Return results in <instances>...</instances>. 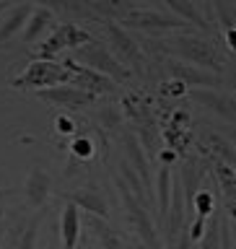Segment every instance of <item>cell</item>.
Returning a JSON list of instances; mask_svg holds the SVG:
<instances>
[{"label": "cell", "instance_id": "obj_26", "mask_svg": "<svg viewBox=\"0 0 236 249\" xmlns=\"http://www.w3.org/2000/svg\"><path fill=\"white\" fill-rule=\"evenodd\" d=\"M13 200V190L11 187H0V215L5 213V205Z\"/></svg>", "mask_w": 236, "mask_h": 249}, {"label": "cell", "instance_id": "obj_1", "mask_svg": "<svg viewBox=\"0 0 236 249\" xmlns=\"http://www.w3.org/2000/svg\"><path fill=\"white\" fill-rule=\"evenodd\" d=\"M145 44H153L156 52L182 57V62H187V65L192 62V65H198L202 70H210V73L221 75V70H223L221 54H218V50L208 42L205 36H198V34H174V36H169V39L145 42Z\"/></svg>", "mask_w": 236, "mask_h": 249}, {"label": "cell", "instance_id": "obj_9", "mask_svg": "<svg viewBox=\"0 0 236 249\" xmlns=\"http://www.w3.org/2000/svg\"><path fill=\"white\" fill-rule=\"evenodd\" d=\"M62 197H65V202H70V205L86 210L89 215H96V218H101V221H107V218H109V202H107L104 192H101L96 184L75 187L73 192H65Z\"/></svg>", "mask_w": 236, "mask_h": 249}, {"label": "cell", "instance_id": "obj_28", "mask_svg": "<svg viewBox=\"0 0 236 249\" xmlns=\"http://www.w3.org/2000/svg\"><path fill=\"white\" fill-rule=\"evenodd\" d=\"M226 42H229V47H231V50L236 52V26L226 31Z\"/></svg>", "mask_w": 236, "mask_h": 249}, {"label": "cell", "instance_id": "obj_15", "mask_svg": "<svg viewBox=\"0 0 236 249\" xmlns=\"http://www.w3.org/2000/svg\"><path fill=\"white\" fill-rule=\"evenodd\" d=\"M60 239H62V249H75L78 239H81V210L75 205L65 202L60 213Z\"/></svg>", "mask_w": 236, "mask_h": 249}, {"label": "cell", "instance_id": "obj_25", "mask_svg": "<svg viewBox=\"0 0 236 249\" xmlns=\"http://www.w3.org/2000/svg\"><path fill=\"white\" fill-rule=\"evenodd\" d=\"M221 249H234V236H231V223L221 218Z\"/></svg>", "mask_w": 236, "mask_h": 249}, {"label": "cell", "instance_id": "obj_4", "mask_svg": "<svg viewBox=\"0 0 236 249\" xmlns=\"http://www.w3.org/2000/svg\"><path fill=\"white\" fill-rule=\"evenodd\" d=\"M91 42H93L91 31H86L83 26H78V23H60V26L36 47V54H39V60H52L54 54H60L62 50L75 52V50H81V47L91 44Z\"/></svg>", "mask_w": 236, "mask_h": 249}, {"label": "cell", "instance_id": "obj_27", "mask_svg": "<svg viewBox=\"0 0 236 249\" xmlns=\"http://www.w3.org/2000/svg\"><path fill=\"white\" fill-rule=\"evenodd\" d=\"M57 124H60V127H57L60 132H73V127H75V124L68 120V117H57Z\"/></svg>", "mask_w": 236, "mask_h": 249}, {"label": "cell", "instance_id": "obj_16", "mask_svg": "<svg viewBox=\"0 0 236 249\" xmlns=\"http://www.w3.org/2000/svg\"><path fill=\"white\" fill-rule=\"evenodd\" d=\"M52 23H54L52 8L34 5V13H31V18L26 21V26H23V31H21L23 44H34V42H39V36H42L44 31L52 26Z\"/></svg>", "mask_w": 236, "mask_h": 249}, {"label": "cell", "instance_id": "obj_13", "mask_svg": "<svg viewBox=\"0 0 236 249\" xmlns=\"http://www.w3.org/2000/svg\"><path fill=\"white\" fill-rule=\"evenodd\" d=\"M23 192H26V200L31 208L42 210L47 205L52 195V177L47 174V169L42 166H31L29 169V177H26V184H23Z\"/></svg>", "mask_w": 236, "mask_h": 249}, {"label": "cell", "instance_id": "obj_7", "mask_svg": "<svg viewBox=\"0 0 236 249\" xmlns=\"http://www.w3.org/2000/svg\"><path fill=\"white\" fill-rule=\"evenodd\" d=\"M120 143H122V151H125V161H127V166L138 174V179L143 182L145 192L153 197V177H151V163H148V156H145V148L140 145V140L135 132L130 130H122L120 132Z\"/></svg>", "mask_w": 236, "mask_h": 249}, {"label": "cell", "instance_id": "obj_30", "mask_svg": "<svg viewBox=\"0 0 236 249\" xmlns=\"http://www.w3.org/2000/svg\"><path fill=\"white\" fill-rule=\"evenodd\" d=\"M3 239H5V229H0V249H3Z\"/></svg>", "mask_w": 236, "mask_h": 249}, {"label": "cell", "instance_id": "obj_22", "mask_svg": "<svg viewBox=\"0 0 236 249\" xmlns=\"http://www.w3.org/2000/svg\"><path fill=\"white\" fill-rule=\"evenodd\" d=\"M200 249H221V221L210 218L200 239Z\"/></svg>", "mask_w": 236, "mask_h": 249}, {"label": "cell", "instance_id": "obj_23", "mask_svg": "<svg viewBox=\"0 0 236 249\" xmlns=\"http://www.w3.org/2000/svg\"><path fill=\"white\" fill-rule=\"evenodd\" d=\"M213 16H218V23H221L226 31L236 26V5L216 3V5H213Z\"/></svg>", "mask_w": 236, "mask_h": 249}, {"label": "cell", "instance_id": "obj_17", "mask_svg": "<svg viewBox=\"0 0 236 249\" xmlns=\"http://www.w3.org/2000/svg\"><path fill=\"white\" fill-rule=\"evenodd\" d=\"M171 166L169 163H161L159 166V177H156V197L153 202L159 205V218L163 223V218L169 213V200H171Z\"/></svg>", "mask_w": 236, "mask_h": 249}, {"label": "cell", "instance_id": "obj_3", "mask_svg": "<svg viewBox=\"0 0 236 249\" xmlns=\"http://www.w3.org/2000/svg\"><path fill=\"white\" fill-rule=\"evenodd\" d=\"M70 60L78 62V65H83V68H89V70H93V73L109 78V81H114V83H127L132 78V70L125 68L122 62L99 42H91V44L81 47V50H75Z\"/></svg>", "mask_w": 236, "mask_h": 249}, {"label": "cell", "instance_id": "obj_29", "mask_svg": "<svg viewBox=\"0 0 236 249\" xmlns=\"http://www.w3.org/2000/svg\"><path fill=\"white\" fill-rule=\"evenodd\" d=\"M226 135H229V143L236 148V127H231V130H226Z\"/></svg>", "mask_w": 236, "mask_h": 249}, {"label": "cell", "instance_id": "obj_11", "mask_svg": "<svg viewBox=\"0 0 236 249\" xmlns=\"http://www.w3.org/2000/svg\"><path fill=\"white\" fill-rule=\"evenodd\" d=\"M39 99L47 101V104H54L60 109L73 112V109H83V107L93 104V99H96V96H91V93L75 89V86H54V89L39 91Z\"/></svg>", "mask_w": 236, "mask_h": 249}, {"label": "cell", "instance_id": "obj_19", "mask_svg": "<svg viewBox=\"0 0 236 249\" xmlns=\"http://www.w3.org/2000/svg\"><path fill=\"white\" fill-rule=\"evenodd\" d=\"M42 218L44 213L39 210V213L34 218H29L26 226H23V231H21V236L13 241L8 249H36V239H39V229H42Z\"/></svg>", "mask_w": 236, "mask_h": 249}, {"label": "cell", "instance_id": "obj_21", "mask_svg": "<svg viewBox=\"0 0 236 249\" xmlns=\"http://www.w3.org/2000/svg\"><path fill=\"white\" fill-rule=\"evenodd\" d=\"M208 145L210 151L218 156V161L223 163H236V151L231 148V143L223 135H216V132H208Z\"/></svg>", "mask_w": 236, "mask_h": 249}, {"label": "cell", "instance_id": "obj_18", "mask_svg": "<svg viewBox=\"0 0 236 249\" xmlns=\"http://www.w3.org/2000/svg\"><path fill=\"white\" fill-rule=\"evenodd\" d=\"M89 226H91V231H93V236H96L101 249H127L122 236L117 231H112V226H109L107 221H101V218H96V215H89Z\"/></svg>", "mask_w": 236, "mask_h": 249}, {"label": "cell", "instance_id": "obj_8", "mask_svg": "<svg viewBox=\"0 0 236 249\" xmlns=\"http://www.w3.org/2000/svg\"><path fill=\"white\" fill-rule=\"evenodd\" d=\"M62 65H65L68 73H70V86L91 93V96H101V93H114L117 91L114 81H109V78L93 73V70L83 68V65H78V62H73V60H62Z\"/></svg>", "mask_w": 236, "mask_h": 249}, {"label": "cell", "instance_id": "obj_10", "mask_svg": "<svg viewBox=\"0 0 236 249\" xmlns=\"http://www.w3.org/2000/svg\"><path fill=\"white\" fill-rule=\"evenodd\" d=\"M166 73L174 78V81L184 83V86H202V89H213V86H221L223 78L218 73H210V70H202L198 65H187L182 60H166L163 62Z\"/></svg>", "mask_w": 236, "mask_h": 249}, {"label": "cell", "instance_id": "obj_31", "mask_svg": "<svg viewBox=\"0 0 236 249\" xmlns=\"http://www.w3.org/2000/svg\"><path fill=\"white\" fill-rule=\"evenodd\" d=\"M3 11H5V5H3V3H0V16H3Z\"/></svg>", "mask_w": 236, "mask_h": 249}, {"label": "cell", "instance_id": "obj_24", "mask_svg": "<svg viewBox=\"0 0 236 249\" xmlns=\"http://www.w3.org/2000/svg\"><path fill=\"white\" fill-rule=\"evenodd\" d=\"M93 140L91 138H75L73 140V156H78V159H91L93 156Z\"/></svg>", "mask_w": 236, "mask_h": 249}, {"label": "cell", "instance_id": "obj_2", "mask_svg": "<svg viewBox=\"0 0 236 249\" xmlns=\"http://www.w3.org/2000/svg\"><path fill=\"white\" fill-rule=\"evenodd\" d=\"M13 89L18 91H47L54 86H70V73L62 62L54 60H34L31 65H26L18 75L11 81Z\"/></svg>", "mask_w": 236, "mask_h": 249}, {"label": "cell", "instance_id": "obj_6", "mask_svg": "<svg viewBox=\"0 0 236 249\" xmlns=\"http://www.w3.org/2000/svg\"><path fill=\"white\" fill-rule=\"evenodd\" d=\"M125 26L130 29H156V31H166V29H190V23H184L182 18L171 16L163 11V5L159 8H148V5H140L130 8L127 16H122Z\"/></svg>", "mask_w": 236, "mask_h": 249}, {"label": "cell", "instance_id": "obj_14", "mask_svg": "<svg viewBox=\"0 0 236 249\" xmlns=\"http://www.w3.org/2000/svg\"><path fill=\"white\" fill-rule=\"evenodd\" d=\"M31 13H34V5L31 3L5 5L3 16H0V47H5V42H11L18 31H23L26 21L31 18Z\"/></svg>", "mask_w": 236, "mask_h": 249}, {"label": "cell", "instance_id": "obj_5", "mask_svg": "<svg viewBox=\"0 0 236 249\" xmlns=\"http://www.w3.org/2000/svg\"><path fill=\"white\" fill-rule=\"evenodd\" d=\"M104 31L109 36V44H112V54L122 62L125 68H135V73H143V65H145V54L140 50V42H135L127 31H125L120 23H114L112 18H104Z\"/></svg>", "mask_w": 236, "mask_h": 249}, {"label": "cell", "instance_id": "obj_20", "mask_svg": "<svg viewBox=\"0 0 236 249\" xmlns=\"http://www.w3.org/2000/svg\"><path fill=\"white\" fill-rule=\"evenodd\" d=\"M213 171H216V179L221 182L223 192H226V200L236 202V171L223 161H213Z\"/></svg>", "mask_w": 236, "mask_h": 249}, {"label": "cell", "instance_id": "obj_12", "mask_svg": "<svg viewBox=\"0 0 236 249\" xmlns=\"http://www.w3.org/2000/svg\"><path fill=\"white\" fill-rule=\"evenodd\" d=\"M187 93H190V99L200 101L202 107L216 112L218 117H223L229 122H236V99L229 96V93L213 91V89H190Z\"/></svg>", "mask_w": 236, "mask_h": 249}]
</instances>
